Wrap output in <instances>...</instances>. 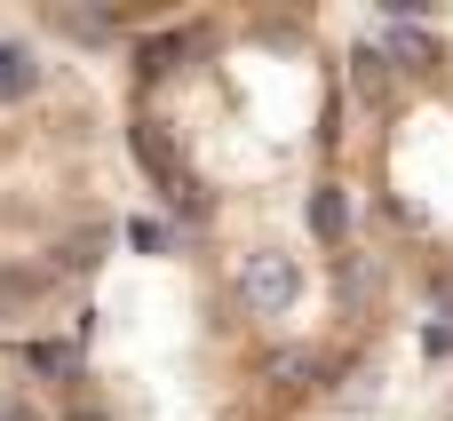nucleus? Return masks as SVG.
<instances>
[{
    "label": "nucleus",
    "instance_id": "1",
    "mask_svg": "<svg viewBox=\"0 0 453 421\" xmlns=\"http://www.w3.org/2000/svg\"><path fill=\"white\" fill-rule=\"evenodd\" d=\"M295 295H303V271H295V255H279V247H255V255L239 263V302H247V310L279 318V310H295Z\"/></svg>",
    "mask_w": 453,
    "mask_h": 421
},
{
    "label": "nucleus",
    "instance_id": "2",
    "mask_svg": "<svg viewBox=\"0 0 453 421\" xmlns=\"http://www.w3.org/2000/svg\"><path fill=\"white\" fill-rule=\"evenodd\" d=\"M311 231H319L326 247L350 239V191H342V183H319V191H311Z\"/></svg>",
    "mask_w": 453,
    "mask_h": 421
},
{
    "label": "nucleus",
    "instance_id": "3",
    "mask_svg": "<svg viewBox=\"0 0 453 421\" xmlns=\"http://www.w3.org/2000/svg\"><path fill=\"white\" fill-rule=\"evenodd\" d=\"M40 88V64H32V48L24 40H0V103H24Z\"/></svg>",
    "mask_w": 453,
    "mask_h": 421
},
{
    "label": "nucleus",
    "instance_id": "4",
    "mask_svg": "<svg viewBox=\"0 0 453 421\" xmlns=\"http://www.w3.org/2000/svg\"><path fill=\"white\" fill-rule=\"evenodd\" d=\"M382 56H390V64H406V72H438V40H430L422 24H398Z\"/></svg>",
    "mask_w": 453,
    "mask_h": 421
},
{
    "label": "nucleus",
    "instance_id": "5",
    "mask_svg": "<svg viewBox=\"0 0 453 421\" xmlns=\"http://www.w3.org/2000/svg\"><path fill=\"white\" fill-rule=\"evenodd\" d=\"M382 64H390V56H382V48H358V88H366V96H374V88H382Z\"/></svg>",
    "mask_w": 453,
    "mask_h": 421
},
{
    "label": "nucleus",
    "instance_id": "6",
    "mask_svg": "<svg viewBox=\"0 0 453 421\" xmlns=\"http://www.w3.org/2000/svg\"><path fill=\"white\" fill-rule=\"evenodd\" d=\"M0 421H32V414H24V406H16V398H0Z\"/></svg>",
    "mask_w": 453,
    "mask_h": 421
}]
</instances>
